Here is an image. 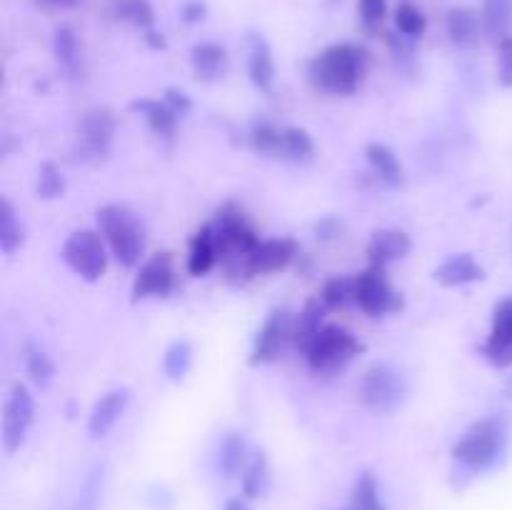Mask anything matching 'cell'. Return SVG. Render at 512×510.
Returning <instances> with one entry per match:
<instances>
[{
  "label": "cell",
  "instance_id": "cell-16",
  "mask_svg": "<svg viewBox=\"0 0 512 510\" xmlns=\"http://www.w3.org/2000/svg\"><path fill=\"white\" fill-rule=\"evenodd\" d=\"M128 403H130L128 388H115V390H108L105 395H100V400L93 405V410H90L88 433L93 435V438H105V435L115 428V423L123 418V413L128 410Z\"/></svg>",
  "mask_w": 512,
  "mask_h": 510
},
{
  "label": "cell",
  "instance_id": "cell-3",
  "mask_svg": "<svg viewBox=\"0 0 512 510\" xmlns=\"http://www.w3.org/2000/svg\"><path fill=\"white\" fill-rule=\"evenodd\" d=\"M213 230L215 238H218L220 263L233 275H250L248 258L255 245L260 243V235L253 228L248 215H245V210L235 203H225L215 213Z\"/></svg>",
  "mask_w": 512,
  "mask_h": 510
},
{
  "label": "cell",
  "instance_id": "cell-45",
  "mask_svg": "<svg viewBox=\"0 0 512 510\" xmlns=\"http://www.w3.org/2000/svg\"><path fill=\"white\" fill-rule=\"evenodd\" d=\"M223 510H250L248 498H230L228 503H225Z\"/></svg>",
  "mask_w": 512,
  "mask_h": 510
},
{
  "label": "cell",
  "instance_id": "cell-8",
  "mask_svg": "<svg viewBox=\"0 0 512 510\" xmlns=\"http://www.w3.org/2000/svg\"><path fill=\"white\" fill-rule=\"evenodd\" d=\"M63 263L73 270L78 278L95 283L108 270V250H105L103 235L95 230H75L63 243Z\"/></svg>",
  "mask_w": 512,
  "mask_h": 510
},
{
  "label": "cell",
  "instance_id": "cell-9",
  "mask_svg": "<svg viewBox=\"0 0 512 510\" xmlns=\"http://www.w3.org/2000/svg\"><path fill=\"white\" fill-rule=\"evenodd\" d=\"M355 305L370 318H385V315L400 313L405 300L403 293L393 288L385 268L370 265L368 270L355 275Z\"/></svg>",
  "mask_w": 512,
  "mask_h": 510
},
{
  "label": "cell",
  "instance_id": "cell-34",
  "mask_svg": "<svg viewBox=\"0 0 512 510\" xmlns=\"http://www.w3.org/2000/svg\"><path fill=\"white\" fill-rule=\"evenodd\" d=\"M350 510H385L383 498H380L378 480H375V475L370 470H363L358 475V480H355Z\"/></svg>",
  "mask_w": 512,
  "mask_h": 510
},
{
  "label": "cell",
  "instance_id": "cell-13",
  "mask_svg": "<svg viewBox=\"0 0 512 510\" xmlns=\"http://www.w3.org/2000/svg\"><path fill=\"white\" fill-rule=\"evenodd\" d=\"M480 353L493 368H510L512 365V298L500 300L495 305L493 328H490Z\"/></svg>",
  "mask_w": 512,
  "mask_h": 510
},
{
  "label": "cell",
  "instance_id": "cell-11",
  "mask_svg": "<svg viewBox=\"0 0 512 510\" xmlns=\"http://www.w3.org/2000/svg\"><path fill=\"white\" fill-rule=\"evenodd\" d=\"M293 323L295 318L288 310H273L260 325L258 335H255L253 350H250V365H268L278 360L285 345L293 343Z\"/></svg>",
  "mask_w": 512,
  "mask_h": 510
},
{
  "label": "cell",
  "instance_id": "cell-46",
  "mask_svg": "<svg viewBox=\"0 0 512 510\" xmlns=\"http://www.w3.org/2000/svg\"><path fill=\"white\" fill-rule=\"evenodd\" d=\"M50 3H58V5H75L78 0H50Z\"/></svg>",
  "mask_w": 512,
  "mask_h": 510
},
{
  "label": "cell",
  "instance_id": "cell-10",
  "mask_svg": "<svg viewBox=\"0 0 512 510\" xmlns=\"http://www.w3.org/2000/svg\"><path fill=\"white\" fill-rule=\"evenodd\" d=\"M35 420V398L25 383H15L10 388L8 400L3 408V445L5 453L13 455L23 448L28 430Z\"/></svg>",
  "mask_w": 512,
  "mask_h": 510
},
{
  "label": "cell",
  "instance_id": "cell-33",
  "mask_svg": "<svg viewBox=\"0 0 512 510\" xmlns=\"http://www.w3.org/2000/svg\"><path fill=\"white\" fill-rule=\"evenodd\" d=\"M320 298L328 310H348L355 305V275H333L323 285Z\"/></svg>",
  "mask_w": 512,
  "mask_h": 510
},
{
  "label": "cell",
  "instance_id": "cell-2",
  "mask_svg": "<svg viewBox=\"0 0 512 510\" xmlns=\"http://www.w3.org/2000/svg\"><path fill=\"white\" fill-rule=\"evenodd\" d=\"M512 423L505 413L485 415L475 420L453 448V460L468 473H483L493 468L510 445Z\"/></svg>",
  "mask_w": 512,
  "mask_h": 510
},
{
  "label": "cell",
  "instance_id": "cell-21",
  "mask_svg": "<svg viewBox=\"0 0 512 510\" xmlns=\"http://www.w3.org/2000/svg\"><path fill=\"white\" fill-rule=\"evenodd\" d=\"M218 263H220L218 238H215L213 223H208L193 235V240H190L188 270H190V275L200 278V275H208Z\"/></svg>",
  "mask_w": 512,
  "mask_h": 510
},
{
  "label": "cell",
  "instance_id": "cell-17",
  "mask_svg": "<svg viewBox=\"0 0 512 510\" xmlns=\"http://www.w3.org/2000/svg\"><path fill=\"white\" fill-rule=\"evenodd\" d=\"M190 68H193V75L200 83H215V80L228 73L230 55L220 43L205 40V43L193 45V50H190Z\"/></svg>",
  "mask_w": 512,
  "mask_h": 510
},
{
  "label": "cell",
  "instance_id": "cell-27",
  "mask_svg": "<svg viewBox=\"0 0 512 510\" xmlns=\"http://www.w3.org/2000/svg\"><path fill=\"white\" fill-rule=\"evenodd\" d=\"M483 33L495 43L512 35V0H483L480 8Z\"/></svg>",
  "mask_w": 512,
  "mask_h": 510
},
{
  "label": "cell",
  "instance_id": "cell-23",
  "mask_svg": "<svg viewBox=\"0 0 512 510\" xmlns=\"http://www.w3.org/2000/svg\"><path fill=\"white\" fill-rule=\"evenodd\" d=\"M275 158L285 160V163L305 165L315 158V143L310 138V133L298 125H290V128H280L278 148H275Z\"/></svg>",
  "mask_w": 512,
  "mask_h": 510
},
{
  "label": "cell",
  "instance_id": "cell-30",
  "mask_svg": "<svg viewBox=\"0 0 512 510\" xmlns=\"http://www.w3.org/2000/svg\"><path fill=\"white\" fill-rule=\"evenodd\" d=\"M53 55L60 63V68L68 73H78L80 68V45L78 35L70 25H58L53 33Z\"/></svg>",
  "mask_w": 512,
  "mask_h": 510
},
{
  "label": "cell",
  "instance_id": "cell-4",
  "mask_svg": "<svg viewBox=\"0 0 512 510\" xmlns=\"http://www.w3.org/2000/svg\"><path fill=\"white\" fill-rule=\"evenodd\" d=\"M98 233L123 268H135L145 253V225L125 203H108L95 213Z\"/></svg>",
  "mask_w": 512,
  "mask_h": 510
},
{
  "label": "cell",
  "instance_id": "cell-29",
  "mask_svg": "<svg viewBox=\"0 0 512 510\" xmlns=\"http://www.w3.org/2000/svg\"><path fill=\"white\" fill-rule=\"evenodd\" d=\"M25 240V225L8 198L0 200V248L5 255L15 253Z\"/></svg>",
  "mask_w": 512,
  "mask_h": 510
},
{
  "label": "cell",
  "instance_id": "cell-28",
  "mask_svg": "<svg viewBox=\"0 0 512 510\" xmlns=\"http://www.w3.org/2000/svg\"><path fill=\"white\" fill-rule=\"evenodd\" d=\"M240 480H243V495L248 500L268 495L273 478H270V463L268 458H265L263 450H255V453L250 455V463L248 468H245V473L240 475Z\"/></svg>",
  "mask_w": 512,
  "mask_h": 510
},
{
  "label": "cell",
  "instance_id": "cell-12",
  "mask_svg": "<svg viewBox=\"0 0 512 510\" xmlns=\"http://www.w3.org/2000/svg\"><path fill=\"white\" fill-rule=\"evenodd\" d=\"M175 290V265L170 253H155L138 268L133 280V303L148 298H168Z\"/></svg>",
  "mask_w": 512,
  "mask_h": 510
},
{
  "label": "cell",
  "instance_id": "cell-20",
  "mask_svg": "<svg viewBox=\"0 0 512 510\" xmlns=\"http://www.w3.org/2000/svg\"><path fill=\"white\" fill-rule=\"evenodd\" d=\"M248 75L258 90H270L275 80V60L268 40L258 33L248 35Z\"/></svg>",
  "mask_w": 512,
  "mask_h": 510
},
{
  "label": "cell",
  "instance_id": "cell-41",
  "mask_svg": "<svg viewBox=\"0 0 512 510\" xmlns=\"http://www.w3.org/2000/svg\"><path fill=\"white\" fill-rule=\"evenodd\" d=\"M205 15H208V5H205L203 0H185V3L180 5V18H183V23L195 25L200 23V20H205Z\"/></svg>",
  "mask_w": 512,
  "mask_h": 510
},
{
  "label": "cell",
  "instance_id": "cell-18",
  "mask_svg": "<svg viewBox=\"0 0 512 510\" xmlns=\"http://www.w3.org/2000/svg\"><path fill=\"white\" fill-rule=\"evenodd\" d=\"M130 110L138 115H143L148 128L153 130L158 138L173 140L178 133V118L180 115L170 108L165 100H153V98H140L130 103Z\"/></svg>",
  "mask_w": 512,
  "mask_h": 510
},
{
  "label": "cell",
  "instance_id": "cell-43",
  "mask_svg": "<svg viewBox=\"0 0 512 510\" xmlns=\"http://www.w3.org/2000/svg\"><path fill=\"white\" fill-rule=\"evenodd\" d=\"M338 230H340V225H338V220H335V218H325L323 223L318 225L320 238H333V235H338Z\"/></svg>",
  "mask_w": 512,
  "mask_h": 510
},
{
  "label": "cell",
  "instance_id": "cell-19",
  "mask_svg": "<svg viewBox=\"0 0 512 510\" xmlns=\"http://www.w3.org/2000/svg\"><path fill=\"white\" fill-rule=\"evenodd\" d=\"M433 275L440 285H445V288H460V285L485 280V268L470 253H458L450 255Z\"/></svg>",
  "mask_w": 512,
  "mask_h": 510
},
{
  "label": "cell",
  "instance_id": "cell-26",
  "mask_svg": "<svg viewBox=\"0 0 512 510\" xmlns=\"http://www.w3.org/2000/svg\"><path fill=\"white\" fill-rule=\"evenodd\" d=\"M250 463L248 440L243 433H228L218 448V470L223 478H238Z\"/></svg>",
  "mask_w": 512,
  "mask_h": 510
},
{
  "label": "cell",
  "instance_id": "cell-37",
  "mask_svg": "<svg viewBox=\"0 0 512 510\" xmlns=\"http://www.w3.org/2000/svg\"><path fill=\"white\" fill-rule=\"evenodd\" d=\"M25 368H28L30 380H33L38 388H48L55 378V365L43 350H30L28 360H25Z\"/></svg>",
  "mask_w": 512,
  "mask_h": 510
},
{
  "label": "cell",
  "instance_id": "cell-6",
  "mask_svg": "<svg viewBox=\"0 0 512 510\" xmlns=\"http://www.w3.org/2000/svg\"><path fill=\"white\" fill-rule=\"evenodd\" d=\"M408 398V378L393 363H375L358 383V400L375 415H390Z\"/></svg>",
  "mask_w": 512,
  "mask_h": 510
},
{
  "label": "cell",
  "instance_id": "cell-40",
  "mask_svg": "<svg viewBox=\"0 0 512 510\" xmlns=\"http://www.w3.org/2000/svg\"><path fill=\"white\" fill-rule=\"evenodd\" d=\"M498 80L505 88H512V35L498 43Z\"/></svg>",
  "mask_w": 512,
  "mask_h": 510
},
{
  "label": "cell",
  "instance_id": "cell-1",
  "mask_svg": "<svg viewBox=\"0 0 512 510\" xmlns=\"http://www.w3.org/2000/svg\"><path fill=\"white\" fill-rule=\"evenodd\" d=\"M368 65L370 55L363 45L335 43L328 45L320 55H315L308 75L318 93L348 98V95L358 93V88L363 85Z\"/></svg>",
  "mask_w": 512,
  "mask_h": 510
},
{
  "label": "cell",
  "instance_id": "cell-25",
  "mask_svg": "<svg viewBox=\"0 0 512 510\" xmlns=\"http://www.w3.org/2000/svg\"><path fill=\"white\" fill-rule=\"evenodd\" d=\"M365 155H368V163L373 168V173L378 175V180H383L390 188H400L405 183V170L400 158L395 155L393 148H388L385 143H370L365 148Z\"/></svg>",
  "mask_w": 512,
  "mask_h": 510
},
{
  "label": "cell",
  "instance_id": "cell-7",
  "mask_svg": "<svg viewBox=\"0 0 512 510\" xmlns=\"http://www.w3.org/2000/svg\"><path fill=\"white\" fill-rule=\"evenodd\" d=\"M115 140V115L110 108H90L75 123V155L90 165L103 163Z\"/></svg>",
  "mask_w": 512,
  "mask_h": 510
},
{
  "label": "cell",
  "instance_id": "cell-32",
  "mask_svg": "<svg viewBox=\"0 0 512 510\" xmlns=\"http://www.w3.org/2000/svg\"><path fill=\"white\" fill-rule=\"evenodd\" d=\"M113 13L118 20H125L145 33L155 25V8L150 0H113Z\"/></svg>",
  "mask_w": 512,
  "mask_h": 510
},
{
  "label": "cell",
  "instance_id": "cell-44",
  "mask_svg": "<svg viewBox=\"0 0 512 510\" xmlns=\"http://www.w3.org/2000/svg\"><path fill=\"white\" fill-rule=\"evenodd\" d=\"M145 43H148L153 50H163V48H165L163 33H158V30H155V28L145 33Z\"/></svg>",
  "mask_w": 512,
  "mask_h": 510
},
{
  "label": "cell",
  "instance_id": "cell-35",
  "mask_svg": "<svg viewBox=\"0 0 512 510\" xmlns=\"http://www.w3.org/2000/svg\"><path fill=\"white\" fill-rule=\"evenodd\" d=\"M395 28L408 40L423 38L425 30H428V18H425V13L418 5L400 3L398 10H395Z\"/></svg>",
  "mask_w": 512,
  "mask_h": 510
},
{
  "label": "cell",
  "instance_id": "cell-5",
  "mask_svg": "<svg viewBox=\"0 0 512 510\" xmlns=\"http://www.w3.org/2000/svg\"><path fill=\"white\" fill-rule=\"evenodd\" d=\"M363 350L365 345L348 328L325 323V328L315 335L313 343L308 345V350L303 355L315 373L335 375L348 368Z\"/></svg>",
  "mask_w": 512,
  "mask_h": 510
},
{
  "label": "cell",
  "instance_id": "cell-47",
  "mask_svg": "<svg viewBox=\"0 0 512 510\" xmlns=\"http://www.w3.org/2000/svg\"><path fill=\"white\" fill-rule=\"evenodd\" d=\"M505 395H508V398L512 400V375H510V380H508V385H505Z\"/></svg>",
  "mask_w": 512,
  "mask_h": 510
},
{
  "label": "cell",
  "instance_id": "cell-24",
  "mask_svg": "<svg viewBox=\"0 0 512 510\" xmlns=\"http://www.w3.org/2000/svg\"><path fill=\"white\" fill-rule=\"evenodd\" d=\"M325 313H328V308H325L320 295L318 298H310L308 303H305V308L300 310V315L293 323V345L300 353H305L308 345L313 343L315 335L325 328Z\"/></svg>",
  "mask_w": 512,
  "mask_h": 510
},
{
  "label": "cell",
  "instance_id": "cell-38",
  "mask_svg": "<svg viewBox=\"0 0 512 510\" xmlns=\"http://www.w3.org/2000/svg\"><path fill=\"white\" fill-rule=\"evenodd\" d=\"M280 128L273 123H260L250 130V148L260 155H268L275 158V148H278Z\"/></svg>",
  "mask_w": 512,
  "mask_h": 510
},
{
  "label": "cell",
  "instance_id": "cell-39",
  "mask_svg": "<svg viewBox=\"0 0 512 510\" xmlns=\"http://www.w3.org/2000/svg\"><path fill=\"white\" fill-rule=\"evenodd\" d=\"M358 15L365 28H378L388 15V0H358Z\"/></svg>",
  "mask_w": 512,
  "mask_h": 510
},
{
  "label": "cell",
  "instance_id": "cell-36",
  "mask_svg": "<svg viewBox=\"0 0 512 510\" xmlns=\"http://www.w3.org/2000/svg\"><path fill=\"white\" fill-rule=\"evenodd\" d=\"M65 175L55 163H43L38 168V180H35V193L43 200H58L65 195Z\"/></svg>",
  "mask_w": 512,
  "mask_h": 510
},
{
  "label": "cell",
  "instance_id": "cell-15",
  "mask_svg": "<svg viewBox=\"0 0 512 510\" xmlns=\"http://www.w3.org/2000/svg\"><path fill=\"white\" fill-rule=\"evenodd\" d=\"M413 250V238L400 228H380L370 235L368 260L370 265L388 268L395 260H403Z\"/></svg>",
  "mask_w": 512,
  "mask_h": 510
},
{
  "label": "cell",
  "instance_id": "cell-42",
  "mask_svg": "<svg viewBox=\"0 0 512 510\" xmlns=\"http://www.w3.org/2000/svg\"><path fill=\"white\" fill-rule=\"evenodd\" d=\"M163 100H165V103H168L170 108H173L178 115H185L190 108H193V100H190V95L185 93V90H180V88H168V90H165Z\"/></svg>",
  "mask_w": 512,
  "mask_h": 510
},
{
  "label": "cell",
  "instance_id": "cell-14",
  "mask_svg": "<svg viewBox=\"0 0 512 510\" xmlns=\"http://www.w3.org/2000/svg\"><path fill=\"white\" fill-rule=\"evenodd\" d=\"M298 255V243L293 238L260 240L248 258L250 275H270L288 268Z\"/></svg>",
  "mask_w": 512,
  "mask_h": 510
},
{
  "label": "cell",
  "instance_id": "cell-31",
  "mask_svg": "<svg viewBox=\"0 0 512 510\" xmlns=\"http://www.w3.org/2000/svg\"><path fill=\"white\" fill-rule=\"evenodd\" d=\"M190 368H193V345L188 340H175V343H170L163 355L165 378L173 380V383H180L190 373Z\"/></svg>",
  "mask_w": 512,
  "mask_h": 510
},
{
  "label": "cell",
  "instance_id": "cell-22",
  "mask_svg": "<svg viewBox=\"0 0 512 510\" xmlns=\"http://www.w3.org/2000/svg\"><path fill=\"white\" fill-rule=\"evenodd\" d=\"M445 28H448L450 40L458 48H473V45L480 43V35H483V20H480V13H475L473 8L458 5V8L448 10Z\"/></svg>",
  "mask_w": 512,
  "mask_h": 510
}]
</instances>
